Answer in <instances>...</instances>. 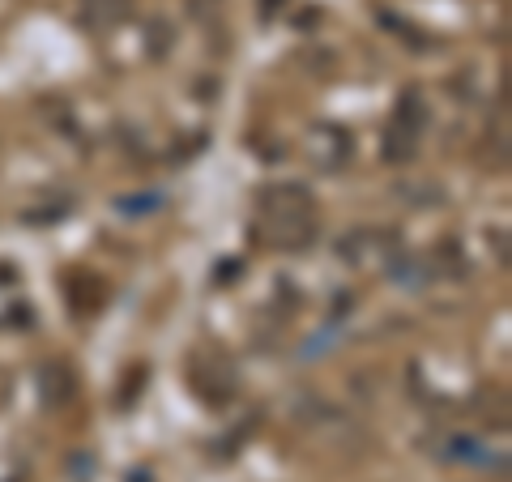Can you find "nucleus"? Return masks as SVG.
<instances>
[{"label":"nucleus","instance_id":"f257e3e1","mask_svg":"<svg viewBox=\"0 0 512 482\" xmlns=\"http://www.w3.org/2000/svg\"><path fill=\"white\" fill-rule=\"evenodd\" d=\"M261 205H265V231L278 244H303V239H312V197L299 184L265 188Z\"/></svg>","mask_w":512,"mask_h":482},{"label":"nucleus","instance_id":"39448f33","mask_svg":"<svg viewBox=\"0 0 512 482\" xmlns=\"http://www.w3.org/2000/svg\"><path fill=\"white\" fill-rule=\"evenodd\" d=\"M124 214H146V210H158V197H124L116 201Z\"/></svg>","mask_w":512,"mask_h":482},{"label":"nucleus","instance_id":"f03ea898","mask_svg":"<svg viewBox=\"0 0 512 482\" xmlns=\"http://www.w3.org/2000/svg\"><path fill=\"white\" fill-rule=\"evenodd\" d=\"M39 389H43V401H47V406H64V401L73 397V376L64 372V367H43Z\"/></svg>","mask_w":512,"mask_h":482},{"label":"nucleus","instance_id":"7ed1b4c3","mask_svg":"<svg viewBox=\"0 0 512 482\" xmlns=\"http://www.w3.org/2000/svg\"><path fill=\"white\" fill-rule=\"evenodd\" d=\"M414 150H419V133H410V128L393 124L389 128V141H384V158H389V163H410Z\"/></svg>","mask_w":512,"mask_h":482},{"label":"nucleus","instance_id":"20e7f679","mask_svg":"<svg viewBox=\"0 0 512 482\" xmlns=\"http://www.w3.org/2000/svg\"><path fill=\"white\" fill-rule=\"evenodd\" d=\"M393 124L410 128V133H423V128H427V107H419V94H414V90H406V99H402V107H397Z\"/></svg>","mask_w":512,"mask_h":482}]
</instances>
